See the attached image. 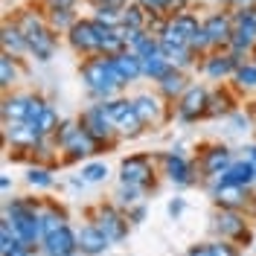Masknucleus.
Masks as SVG:
<instances>
[{
    "label": "nucleus",
    "instance_id": "nucleus-1",
    "mask_svg": "<svg viewBox=\"0 0 256 256\" xmlns=\"http://www.w3.org/2000/svg\"><path fill=\"white\" fill-rule=\"evenodd\" d=\"M12 18H15L18 26L24 30L26 41H30V58H35L38 64L52 62L56 52H58V44H62V35L47 24V18H44V12L38 9V3L15 9Z\"/></svg>",
    "mask_w": 256,
    "mask_h": 256
},
{
    "label": "nucleus",
    "instance_id": "nucleus-2",
    "mask_svg": "<svg viewBox=\"0 0 256 256\" xmlns=\"http://www.w3.org/2000/svg\"><path fill=\"white\" fill-rule=\"evenodd\" d=\"M79 76H82V84H84V94H88V102H108V99L128 90V84L120 79V73L114 67L111 56L82 58Z\"/></svg>",
    "mask_w": 256,
    "mask_h": 256
},
{
    "label": "nucleus",
    "instance_id": "nucleus-3",
    "mask_svg": "<svg viewBox=\"0 0 256 256\" xmlns=\"http://www.w3.org/2000/svg\"><path fill=\"white\" fill-rule=\"evenodd\" d=\"M3 216L12 222L18 239L26 242L35 250H41V239H44V230H41V198H32V195L9 198L6 195Z\"/></svg>",
    "mask_w": 256,
    "mask_h": 256
},
{
    "label": "nucleus",
    "instance_id": "nucleus-4",
    "mask_svg": "<svg viewBox=\"0 0 256 256\" xmlns=\"http://www.w3.org/2000/svg\"><path fill=\"white\" fill-rule=\"evenodd\" d=\"M52 140H56L58 152H62V166L84 163V160L102 154L99 143H96L94 137H90V134L79 126V120H76V116L62 120V126H58V131L52 134Z\"/></svg>",
    "mask_w": 256,
    "mask_h": 256
},
{
    "label": "nucleus",
    "instance_id": "nucleus-5",
    "mask_svg": "<svg viewBox=\"0 0 256 256\" xmlns=\"http://www.w3.org/2000/svg\"><path fill=\"white\" fill-rule=\"evenodd\" d=\"M210 233L212 239H230L239 248H254V230H250V216L244 210L230 207H212L210 216Z\"/></svg>",
    "mask_w": 256,
    "mask_h": 256
},
{
    "label": "nucleus",
    "instance_id": "nucleus-6",
    "mask_svg": "<svg viewBox=\"0 0 256 256\" xmlns=\"http://www.w3.org/2000/svg\"><path fill=\"white\" fill-rule=\"evenodd\" d=\"M154 158H158L160 175L166 178L175 190H190V186H198L201 184L198 163H195V158L186 154L184 146H172L169 152H158Z\"/></svg>",
    "mask_w": 256,
    "mask_h": 256
},
{
    "label": "nucleus",
    "instance_id": "nucleus-7",
    "mask_svg": "<svg viewBox=\"0 0 256 256\" xmlns=\"http://www.w3.org/2000/svg\"><path fill=\"white\" fill-rule=\"evenodd\" d=\"M50 105H52V102H50L44 94L15 88V90L3 94V99H0V116H3V122H20V120L35 122Z\"/></svg>",
    "mask_w": 256,
    "mask_h": 256
},
{
    "label": "nucleus",
    "instance_id": "nucleus-8",
    "mask_svg": "<svg viewBox=\"0 0 256 256\" xmlns=\"http://www.w3.org/2000/svg\"><path fill=\"white\" fill-rule=\"evenodd\" d=\"M79 126L94 137L96 143H99V148L105 152H114L116 146L122 143L120 140V131H116V126H114V120H111V114H108V105L105 102H88L84 108L79 111Z\"/></svg>",
    "mask_w": 256,
    "mask_h": 256
},
{
    "label": "nucleus",
    "instance_id": "nucleus-9",
    "mask_svg": "<svg viewBox=\"0 0 256 256\" xmlns=\"http://www.w3.org/2000/svg\"><path fill=\"white\" fill-rule=\"evenodd\" d=\"M158 158L148 152H134V154L122 158L116 166V184H134V186H143L148 192L158 190Z\"/></svg>",
    "mask_w": 256,
    "mask_h": 256
},
{
    "label": "nucleus",
    "instance_id": "nucleus-10",
    "mask_svg": "<svg viewBox=\"0 0 256 256\" xmlns=\"http://www.w3.org/2000/svg\"><path fill=\"white\" fill-rule=\"evenodd\" d=\"M88 222H94L108 236L111 244H122L128 239V233H131V227H134L128 222V212L114 201H96L94 207L88 210Z\"/></svg>",
    "mask_w": 256,
    "mask_h": 256
},
{
    "label": "nucleus",
    "instance_id": "nucleus-11",
    "mask_svg": "<svg viewBox=\"0 0 256 256\" xmlns=\"http://www.w3.org/2000/svg\"><path fill=\"white\" fill-rule=\"evenodd\" d=\"M233 160H236V152L227 143H222V140L201 143L195 148V163H198V172H201V186L210 184V180H216V178H222L230 169Z\"/></svg>",
    "mask_w": 256,
    "mask_h": 256
},
{
    "label": "nucleus",
    "instance_id": "nucleus-12",
    "mask_svg": "<svg viewBox=\"0 0 256 256\" xmlns=\"http://www.w3.org/2000/svg\"><path fill=\"white\" fill-rule=\"evenodd\" d=\"M248 62V56H239L233 50H212L207 56L198 58V76H204L207 82H216V84H224V82L233 79V73L239 70V64Z\"/></svg>",
    "mask_w": 256,
    "mask_h": 256
},
{
    "label": "nucleus",
    "instance_id": "nucleus-13",
    "mask_svg": "<svg viewBox=\"0 0 256 256\" xmlns=\"http://www.w3.org/2000/svg\"><path fill=\"white\" fill-rule=\"evenodd\" d=\"M207 105H210V84L192 82L190 88H186V94L172 105L175 122H180V126H195V122L207 120Z\"/></svg>",
    "mask_w": 256,
    "mask_h": 256
},
{
    "label": "nucleus",
    "instance_id": "nucleus-14",
    "mask_svg": "<svg viewBox=\"0 0 256 256\" xmlns=\"http://www.w3.org/2000/svg\"><path fill=\"white\" fill-rule=\"evenodd\" d=\"M131 99H134V111L140 114V120L146 122L148 131H158V128H163L169 120H175L172 105H169L158 90H140V94H134Z\"/></svg>",
    "mask_w": 256,
    "mask_h": 256
},
{
    "label": "nucleus",
    "instance_id": "nucleus-15",
    "mask_svg": "<svg viewBox=\"0 0 256 256\" xmlns=\"http://www.w3.org/2000/svg\"><path fill=\"white\" fill-rule=\"evenodd\" d=\"M44 140V134H41V128L35 126V122H26V120H20V122H3V143L9 152H18V154H26L32 160V152L41 146Z\"/></svg>",
    "mask_w": 256,
    "mask_h": 256
},
{
    "label": "nucleus",
    "instance_id": "nucleus-16",
    "mask_svg": "<svg viewBox=\"0 0 256 256\" xmlns=\"http://www.w3.org/2000/svg\"><path fill=\"white\" fill-rule=\"evenodd\" d=\"M64 44L73 50L79 58H90V56H102V44H99V32H96V20L90 15L79 18L73 24V30L64 35Z\"/></svg>",
    "mask_w": 256,
    "mask_h": 256
},
{
    "label": "nucleus",
    "instance_id": "nucleus-17",
    "mask_svg": "<svg viewBox=\"0 0 256 256\" xmlns=\"http://www.w3.org/2000/svg\"><path fill=\"white\" fill-rule=\"evenodd\" d=\"M201 24H204V32L210 38V47L230 50V41H233V12L230 9H224V6L210 9L207 15H201Z\"/></svg>",
    "mask_w": 256,
    "mask_h": 256
},
{
    "label": "nucleus",
    "instance_id": "nucleus-18",
    "mask_svg": "<svg viewBox=\"0 0 256 256\" xmlns=\"http://www.w3.org/2000/svg\"><path fill=\"white\" fill-rule=\"evenodd\" d=\"M242 94L233 84H216L210 88V105H207V120H227L233 111H239Z\"/></svg>",
    "mask_w": 256,
    "mask_h": 256
},
{
    "label": "nucleus",
    "instance_id": "nucleus-19",
    "mask_svg": "<svg viewBox=\"0 0 256 256\" xmlns=\"http://www.w3.org/2000/svg\"><path fill=\"white\" fill-rule=\"evenodd\" d=\"M41 254L44 256H79V227L67 224L62 230L44 236L41 239Z\"/></svg>",
    "mask_w": 256,
    "mask_h": 256
},
{
    "label": "nucleus",
    "instance_id": "nucleus-20",
    "mask_svg": "<svg viewBox=\"0 0 256 256\" xmlns=\"http://www.w3.org/2000/svg\"><path fill=\"white\" fill-rule=\"evenodd\" d=\"M216 184H227V186H242V190H254L256 186V166L250 160L239 154L230 163V169L222 178H216Z\"/></svg>",
    "mask_w": 256,
    "mask_h": 256
},
{
    "label": "nucleus",
    "instance_id": "nucleus-21",
    "mask_svg": "<svg viewBox=\"0 0 256 256\" xmlns=\"http://www.w3.org/2000/svg\"><path fill=\"white\" fill-rule=\"evenodd\" d=\"M190 84H192V73H190V70H178V67H172V70H169L158 84H154V90H158L169 105H175L178 99L186 94V88H190Z\"/></svg>",
    "mask_w": 256,
    "mask_h": 256
},
{
    "label": "nucleus",
    "instance_id": "nucleus-22",
    "mask_svg": "<svg viewBox=\"0 0 256 256\" xmlns=\"http://www.w3.org/2000/svg\"><path fill=\"white\" fill-rule=\"evenodd\" d=\"M0 50L12 52L18 58H30V41H26L24 30L15 24V18H6L0 26Z\"/></svg>",
    "mask_w": 256,
    "mask_h": 256
},
{
    "label": "nucleus",
    "instance_id": "nucleus-23",
    "mask_svg": "<svg viewBox=\"0 0 256 256\" xmlns=\"http://www.w3.org/2000/svg\"><path fill=\"white\" fill-rule=\"evenodd\" d=\"M26 79V67H24V58H18L12 52H0V90L9 94L20 88V82Z\"/></svg>",
    "mask_w": 256,
    "mask_h": 256
},
{
    "label": "nucleus",
    "instance_id": "nucleus-24",
    "mask_svg": "<svg viewBox=\"0 0 256 256\" xmlns=\"http://www.w3.org/2000/svg\"><path fill=\"white\" fill-rule=\"evenodd\" d=\"M108 248H111L108 236L94 222H84L79 227V254L82 256H102Z\"/></svg>",
    "mask_w": 256,
    "mask_h": 256
},
{
    "label": "nucleus",
    "instance_id": "nucleus-25",
    "mask_svg": "<svg viewBox=\"0 0 256 256\" xmlns=\"http://www.w3.org/2000/svg\"><path fill=\"white\" fill-rule=\"evenodd\" d=\"M70 224V212L64 204L58 201H47V198H41V230H44V236L50 233H56V230H62Z\"/></svg>",
    "mask_w": 256,
    "mask_h": 256
},
{
    "label": "nucleus",
    "instance_id": "nucleus-26",
    "mask_svg": "<svg viewBox=\"0 0 256 256\" xmlns=\"http://www.w3.org/2000/svg\"><path fill=\"white\" fill-rule=\"evenodd\" d=\"M114 58V67H116V73H120V79L126 82V84H134V82H143V58L137 56V52H116L111 56Z\"/></svg>",
    "mask_w": 256,
    "mask_h": 256
},
{
    "label": "nucleus",
    "instance_id": "nucleus-27",
    "mask_svg": "<svg viewBox=\"0 0 256 256\" xmlns=\"http://www.w3.org/2000/svg\"><path fill=\"white\" fill-rule=\"evenodd\" d=\"M24 180L26 186L35 192H47L56 186V166H47V163H30L24 169Z\"/></svg>",
    "mask_w": 256,
    "mask_h": 256
},
{
    "label": "nucleus",
    "instance_id": "nucleus-28",
    "mask_svg": "<svg viewBox=\"0 0 256 256\" xmlns=\"http://www.w3.org/2000/svg\"><path fill=\"white\" fill-rule=\"evenodd\" d=\"M114 126H116V131H120V140H122V143L140 140L146 131H148V128H146V122L140 120V114L134 111V105H131V108H128V111L122 114V116H120Z\"/></svg>",
    "mask_w": 256,
    "mask_h": 256
},
{
    "label": "nucleus",
    "instance_id": "nucleus-29",
    "mask_svg": "<svg viewBox=\"0 0 256 256\" xmlns=\"http://www.w3.org/2000/svg\"><path fill=\"white\" fill-rule=\"evenodd\" d=\"M38 9H41V6H38ZM41 12H44V18H47V24H50L56 32H58L62 38H64L70 30H73V24L82 18L76 9H41Z\"/></svg>",
    "mask_w": 256,
    "mask_h": 256
},
{
    "label": "nucleus",
    "instance_id": "nucleus-30",
    "mask_svg": "<svg viewBox=\"0 0 256 256\" xmlns=\"http://www.w3.org/2000/svg\"><path fill=\"white\" fill-rule=\"evenodd\" d=\"M230 84H233L242 96L256 94V62H254V58H248L244 64H239V70L233 73Z\"/></svg>",
    "mask_w": 256,
    "mask_h": 256
},
{
    "label": "nucleus",
    "instance_id": "nucleus-31",
    "mask_svg": "<svg viewBox=\"0 0 256 256\" xmlns=\"http://www.w3.org/2000/svg\"><path fill=\"white\" fill-rule=\"evenodd\" d=\"M146 198H148V190L134 186V184H116V190H114V195H111V201L120 204L122 210L134 207V204H140V201H146Z\"/></svg>",
    "mask_w": 256,
    "mask_h": 256
},
{
    "label": "nucleus",
    "instance_id": "nucleus-32",
    "mask_svg": "<svg viewBox=\"0 0 256 256\" xmlns=\"http://www.w3.org/2000/svg\"><path fill=\"white\" fill-rule=\"evenodd\" d=\"M163 47V56L172 62V67H178V70H195L198 67V56L192 52L190 47H172V44H160Z\"/></svg>",
    "mask_w": 256,
    "mask_h": 256
},
{
    "label": "nucleus",
    "instance_id": "nucleus-33",
    "mask_svg": "<svg viewBox=\"0 0 256 256\" xmlns=\"http://www.w3.org/2000/svg\"><path fill=\"white\" fill-rule=\"evenodd\" d=\"M172 70V62L163 56V52H158V56H152V58H143V79L152 82V84H158L166 73Z\"/></svg>",
    "mask_w": 256,
    "mask_h": 256
},
{
    "label": "nucleus",
    "instance_id": "nucleus-34",
    "mask_svg": "<svg viewBox=\"0 0 256 256\" xmlns=\"http://www.w3.org/2000/svg\"><path fill=\"white\" fill-rule=\"evenodd\" d=\"M82 178H84L90 186H99V184H105V180L111 178V169H108V163H105V160L90 158V160H84V163H82Z\"/></svg>",
    "mask_w": 256,
    "mask_h": 256
},
{
    "label": "nucleus",
    "instance_id": "nucleus-35",
    "mask_svg": "<svg viewBox=\"0 0 256 256\" xmlns=\"http://www.w3.org/2000/svg\"><path fill=\"white\" fill-rule=\"evenodd\" d=\"M122 24L131 26V30H146L148 26V12H146L137 0H131L126 9H122Z\"/></svg>",
    "mask_w": 256,
    "mask_h": 256
},
{
    "label": "nucleus",
    "instance_id": "nucleus-36",
    "mask_svg": "<svg viewBox=\"0 0 256 256\" xmlns=\"http://www.w3.org/2000/svg\"><path fill=\"white\" fill-rule=\"evenodd\" d=\"M62 120H64V116H58V108H56V105H50L47 111L35 120V126L41 128V134H44V137H52V134L58 131V126H62Z\"/></svg>",
    "mask_w": 256,
    "mask_h": 256
},
{
    "label": "nucleus",
    "instance_id": "nucleus-37",
    "mask_svg": "<svg viewBox=\"0 0 256 256\" xmlns=\"http://www.w3.org/2000/svg\"><path fill=\"white\" fill-rule=\"evenodd\" d=\"M90 18L105 24V26H120L122 24V9H114V6H96L90 9Z\"/></svg>",
    "mask_w": 256,
    "mask_h": 256
},
{
    "label": "nucleus",
    "instance_id": "nucleus-38",
    "mask_svg": "<svg viewBox=\"0 0 256 256\" xmlns=\"http://www.w3.org/2000/svg\"><path fill=\"white\" fill-rule=\"evenodd\" d=\"M227 122H230V131H236V134H242V131H250V128H256V120H254V114L248 111H233L230 116H227Z\"/></svg>",
    "mask_w": 256,
    "mask_h": 256
},
{
    "label": "nucleus",
    "instance_id": "nucleus-39",
    "mask_svg": "<svg viewBox=\"0 0 256 256\" xmlns=\"http://www.w3.org/2000/svg\"><path fill=\"white\" fill-rule=\"evenodd\" d=\"M210 248H212L216 256H242V250H244V248H239L230 239H210Z\"/></svg>",
    "mask_w": 256,
    "mask_h": 256
},
{
    "label": "nucleus",
    "instance_id": "nucleus-40",
    "mask_svg": "<svg viewBox=\"0 0 256 256\" xmlns=\"http://www.w3.org/2000/svg\"><path fill=\"white\" fill-rule=\"evenodd\" d=\"M137 3H140L152 18H158V15L169 18V0H137Z\"/></svg>",
    "mask_w": 256,
    "mask_h": 256
},
{
    "label": "nucleus",
    "instance_id": "nucleus-41",
    "mask_svg": "<svg viewBox=\"0 0 256 256\" xmlns=\"http://www.w3.org/2000/svg\"><path fill=\"white\" fill-rule=\"evenodd\" d=\"M41 9H79V3L84 0H35Z\"/></svg>",
    "mask_w": 256,
    "mask_h": 256
},
{
    "label": "nucleus",
    "instance_id": "nucleus-42",
    "mask_svg": "<svg viewBox=\"0 0 256 256\" xmlns=\"http://www.w3.org/2000/svg\"><path fill=\"white\" fill-rule=\"evenodd\" d=\"M126 212H128V222L137 227V224H143V222H146V216H148V207H146V201H140V204L128 207Z\"/></svg>",
    "mask_w": 256,
    "mask_h": 256
},
{
    "label": "nucleus",
    "instance_id": "nucleus-43",
    "mask_svg": "<svg viewBox=\"0 0 256 256\" xmlns=\"http://www.w3.org/2000/svg\"><path fill=\"white\" fill-rule=\"evenodd\" d=\"M0 256H35V248H30L26 242L18 239L15 244H12V248H6V250H3Z\"/></svg>",
    "mask_w": 256,
    "mask_h": 256
},
{
    "label": "nucleus",
    "instance_id": "nucleus-44",
    "mask_svg": "<svg viewBox=\"0 0 256 256\" xmlns=\"http://www.w3.org/2000/svg\"><path fill=\"white\" fill-rule=\"evenodd\" d=\"M184 210H186V198H172V201H169V207H166V212L178 222V218L184 216Z\"/></svg>",
    "mask_w": 256,
    "mask_h": 256
},
{
    "label": "nucleus",
    "instance_id": "nucleus-45",
    "mask_svg": "<svg viewBox=\"0 0 256 256\" xmlns=\"http://www.w3.org/2000/svg\"><path fill=\"white\" fill-rule=\"evenodd\" d=\"M84 3H88L90 9H96V6H114V9H126L131 0H84Z\"/></svg>",
    "mask_w": 256,
    "mask_h": 256
},
{
    "label": "nucleus",
    "instance_id": "nucleus-46",
    "mask_svg": "<svg viewBox=\"0 0 256 256\" xmlns=\"http://www.w3.org/2000/svg\"><path fill=\"white\" fill-rule=\"evenodd\" d=\"M184 256H216V254H212L210 242H204V244H192V248H186V254Z\"/></svg>",
    "mask_w": 256,
    "mask_h": 256
},
{
    "label": "nucleus",
    "instance_id": "nucleus-47",
    "mask_svg": "<svg viewBox=\"0 0 256 256\" xmlns=\"http://www.w3.org/2000/svg\"><path fill=\"white\" fill-rule=\"evenodd\" d=\"M186 9H192V0H169V18L178 12H186Z\"/></svg>",
    "mask_w": 256,
    "mask_h": 256
},
{
    "label": "nucleus",
    "instance_id": "nucleus-48",
    "mask_svg": "<svg viewBox=\"0 0 256 256\" xmlns=\"http://www.w3.org/2000/svg\"><path fill=\"white\" fill-rule=\"evenodd\" d=\"M250 3H256V0H218V6H224V9H242V6H250Z\"/></svg>",
    "mask_w": 256,
    "mask_h": 256
},
{
    "label": "nucleus",
    "instance_id": "nucleus-49",
    "mask_svg": "<svg viewBox=\"0 0 256 256\" xmlns=\"http://www.w3.org/2000/svg\"><path fill=\"white\" fill-rule=\"evenodd\" d=\"M67 184H70V190H84V186H90V184L82 178V172H79V175H70V178H67Z\"/></svg>",
    "mask_w": 256,
    "mask_h": 256
},
{
    "label": "nucleus",
    "instance_id": "nucleus-50",
    "mask_svg": "<svg viewBox=\"0 0 256 256\" xmlns=\"http://www.w3.org/2000/svg\"><path fill=\"white\" fill-rule=\"evenodd\" d=\"M242 154H244V158H248V160H250V163L256 166V140L244 146V148H242Z\"/></svg>",
    "mask_w": 256,
    "mask_h": 256
},
{
    "label": "nucleus",
    "instance_id": "nucleus-51",
    "mask_svg": "<svg viewBox=\"0 0 256 256\" xmlns=\"http://www.w3.org/2000/svg\"><path fill=\"white\" fill-rule=\"evenodd\" d=\"M0 190H3V195H9V190H12V178L9 175H0Z\"/></svg>",
    "mask_w": 256,
    "mask_h": 256
},
{
    "label": "nucleus",
    "instance_id": "nucleus-52",
    "mask_svg": "<svg viewBox=\"0 0 256 256\" xmlns=\"http://www.w3.org/2000/svg\"><path fill=\"white\" fill-rule=\"evenodd\" d=\"M248 111L254 114V120H256V102H254V105H248Z\"/></svg>",
    "mask_w": 256,
    "mask_h": 256
},
{
    "label": "nucleus",
    "instance_id": "nucleus-53",
    "mask_svg": "<svg viewBox=\"0 0 256 256\" xmlns=\"http://www.w3.org/2000/svg\"><path fill=\"white\" fill-rule=\"evenodd\" d=\"M250 58H254V62H256V50H254V56H250Z\"/></svg>",
    "mask_w": 256,
    "mask_h": 256
},
{
    "label": "nucleus",
    "instance_id": "nucleus-54",
    "mask_svg": "<svg viewBox=\"0 0 256 256\" xmlns=\"http://www.w3.org/2000/svg\"><path fill=\"white\" fill-rule=\"evenodd\" d=\"M254 254H256V244H254Z\"/></svg>",
    "mask_w": 256,
    "mask_h": 256
},
{
    "label": "nucleus",
    "instance_id": "nucleus-55",
    "mask_svg": "<svg viewBox=\"0 0 256 256\" xmlns=\"http://www.w3.org/2000/svg\"><path fill=\"white\" fill-rule=\"evenodd\" d=\"M254 140H256V134H254Z\"/></svg>",
    "mask_w": 256,
    "mask_h": 256
}]
</instances>
